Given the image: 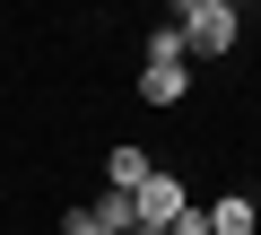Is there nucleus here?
<instances>
[{
  "label": "nucleus",
  "mask_w": 261,
  "mask_h": 235,
  "mask_svg": "<svg viewBox=\"0 0 261 235\" xmlns=\"http://www.w3.org/2000/svg\"><path fill=\"white\" fill-rule=\"evenodd\" d=\"M235 0H183V9H174V35H183V61L192 53H226L235 44Z\"/></svg>",
  "instance_id": "f257e3e1"
},
{
  "label": "nucleus",
  "mask_w": 261,
  "mask_h": 235,
  "mask_svg": "<svg viewBox=\"0 0 261 235\" xmlns=\"http://www.w3.org/2000/svg\"><path fill=\"white\" fill-rule=\"evenodd\" d=\"M148 174H157V166H148V148H130V140H122V148L105 157V192H140Z\"/></svg>",
  "instance_id": "f03ea898"
},
{
  "label": "nucleus",
  "mask_w": 261,
  "mask_h": 235,
  "mask_svg": "<svg viewBox=\"0 0 261 235\" xmlns=\"http://www.w3.org/2000/svg\"><path fill=\"white\" fill-rule=\"evenodd\" d=\"M200 218H209V235H252V200H244V192H226V200H209Z\"/></svg>",
  "instance_id": "7ed1b4c3"
},
{
  "label": "nucleus",
  "mask_w": 261,
  "mask_h": 235,
  "mask_svg": "<svg viewBox=\"0 0 261 235\" xmlns=\"http://www.w3.org/2000/svg\"><path fill=\"white\" fill-rule=\"evenodd\" d=\"M192 96V70H148L140 79V105H183Z\"/></svg>",
  "instance_id": "20e7f679"
},
{
  "label": "nucleus",
  "mask_w": 261,
  "mask_h": 235,
  "mask_svg": "<svg viewBox=\"0 0 261 235\" xmlns=\"http://www.w3.org/2000/svg\"><path fill=\"white\" fill-rule=\"evenodd\" d=\"M148 70H192V61H183V35H174V27H157V35H148Z\"/></svg>",
  "instance_id": "39448f33"
},
{
  "label": "nucleus",
  "mask_w": 261,
  "mask_h": 235,
  "mask_svg": "<svg viewBox=\"0 0 261 235\" xmlns=\"http://www.w3.org/2000/svg\"><path fill=\"white\" fill-rule=\"evenodd\" d=\"M166 235H209V218H200V209H192V200H183V209H174V226H166Z\"/></svg>",
  "instance_id": "423d86ee"
}]
</instances>
